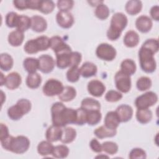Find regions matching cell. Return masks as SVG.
Returning a JSON list of instances; mask_svg holds the SVG:
<instances>
[{
    "mask_svg": "<svg viewBox=\"0 0 159 159\" xmlns=\"http://www.w3.org/2000/svg\"><path fill=\"white\" fill-rule=\"evenodd\" d=\"M52 120L54 125L65 127L69 124H75L76 119V110L66 107L62 102H57L51 107Z\"/></svg>",
    "mask_w": 159,
    "mask_h": 159,
    "instance_id": "obj_1",
    "label": "cell"
},
{
    "mask_svg": "<svg viewBox=\"0 0 159 159\" xmlns=\"http://www.w3.org/2000/svg\"><path fill=\"white\" fill-rule=\"evenodd\" d=\"M2 147L16 154H22L27 152L30 147L29 139L24 135H19L16 137L8 135L1 139Z\"/></svg>",
    "mask_w": 159,
    "mask_h": 159,
    "instance_id": "obj_2",
    "label": "cell"
},
{
    "mask_svg": "<svg viewBox=\"0 0 159 159\" xmlns=\"http://www.w3.org/2000/svg\"><path fill=\"white\" fill-rule=\"evenodd\" d=\"M128 23L127 16L122 12L115 13L111 18L110 27L107 31V37L110 40H117Z\"/></svg>",
    "mask_w": 159,
    "mask_h": 159,
    "instance_id": "obj_3",
    "label": "cell"
},
{
    "mask_svg": "<svg viewBox=\"0 0 159 159\" xmlns=\"http://www.w3.org/2000/svg\"><path fill=\"white\" fill-rule=\"evenodd\" d=\"M154 54L152 50L142 46L139 51L140 68L145 73H151L156 70L157 63L154 58Z\"/></svg>",
    "mask_w": 159,
    "mask_h": 159,
    "instance_id": "obj_4",
    "label": "cell"
},
{
    "mask_svg": "<svg viewBox=\"0 0 159 159\" xmlns=\"http://www.w3.org/2000/svg\"><path fill=\"white\" fill-rule=\"evenodd\" d=\"M157 101V94L153 91H148L138 96L135 101V105L137 109H148Z\"/></svg>",
    "mask_w": 159,
    "mask_h": 159,
    "instance_id": "obj_5",
    "label": "cell"
},
{
    "mask_svg": "<svg viewBox=\"0 0 159 159\" xmlns=\"http://www.w3.org/2000/svg\"><path fill=\"white\" fill-rule=\"evenodd\" d=\"M96 56L104 61H112L116 57V50L114 47L107 43L99 44L96 50Z\"/></svg>",
    "mask_w": 159,
    "mask_h": 159,
    "instance_id": "obj_6",
    "label": "cell"
},
{
    "mask_svg": "<svg viewBox=\"0 0 159 159\" xmlns=\"http://www.w3.org/2000/svg\"><path fill=\"white\" fill-rule=\"evenodd\" d=\"M64 86L62 83L56 79H49L43 86V93L47 96H55L59 95L62 92Z\"/></svg>",
    "mask_w": 159,
    "mask_h": 159,
    "instance_id": "obj_7",
    "label": "cell"
},
{
    "mask_svg": "<svg viewBox=\"0 0 159 159\" xmlns=\"http://www.w3.org/2000/svg\"><path fill=\"white\" fill-rule=\"evenodd\" d=\"M116 88L120 92L128 93L131 88V79L129 75L120 70L117 71L114 76Z\"/></svg>",
    "mask_w": 159,
    "mask_h": 159,
    "instance_id": "obj_8",
    "label": "cell"
},
{
    "mask_svg": "<svg viewBox=\"0 0 159 159\" xmlns=\"http://www.w3.org/2000/svg\"><path fill=\"white\" fill-rule=\"evenodd\" d=\"M50 48L53 50L56 56L71 52V47L60 37L57 35L50 38Z\"/></svg>",
    "mask_w": 159,
    "mask_h": 159,
    "instance_id": "obj_9",
    "label": "cell"
},
{
    "mask_svg": "<svg viewBox=\"0 0 159 159\" xmlns=\"http://www.w3.org/2000/svg\"><path fill=\"white\" fill-rule=\"evenodd\" d=\"M39 70L43 73L52 72L55 67V62L53 57L49 55H42L38 58Z\"/></svg>",
    "mask_w": 159,
    "mask_h": 159,
    "instance_id": "obj_10",
    "label": "cell"
},
{
    "mask_svg": "<svg viewBox=\"0 0 159 159\" xmlns=\"http://www.w3.org/2000/svg\"><path fill=\"white\" fill-rule=\"evenodd\" d=\"M56 20L59 26L63 29H69L74 24V17L69 11H59L56 16Z\"/></svg>",
    "mask_w": 159,
    "mask_h": 159,
    "instance_id": "obj_11",
    "label": "cell"
},
{
    "mask_svg": "<svg viewBox=\"0 0 159 159\" xmlns=\"http://www.w3.org/2000/svg\"><path fill=\"white\" fill-rule=\"evenodd\" d=\"M88 93L94 97H101L106 91V86L101 81L91 80L88 84Z\"/></svg>",
    "mask_w": 159,
    "mask_h": 159,
    "instance_id": "obj_12",
    "label": "cell"
},
{
    "mask_svg": "<svg viewBox=\"0 0 159 159\" xmlns=\"http://www.w3.org/2000/svg\"><path fill=\"white\" fill-rule=\"evenodd\" d=\"M153 22L152 19L147 16H139L135 21L136 28L142 33H147L152 28Z\"/></svg>",
    "mask_w": 159,
    "mask_h": 159,
    "instance_id": "obj_13",
    "label": "cell"
},
{
    "mask_svg": "<svg viewBox=\"0 0 159 159\" xmlns=\"http://www.w3.org/2000/svg\"><path fill=\"white\" fill-rule=\"evenodd\" d=\"M116 112L121 122H126L130 120L133 116V109L127 104H121L118 106Z\"/></svg>",
    "mask_w": 159,
    "mask_h": 159,
    "instance_id": "obj_14",
    "label": "cell"
},
{
    "mask_svg": "<svg viewBox=\"0 0 159 159\" xmlns=\"http://www.w3.org/2000/svg\"><path fill=\"white\" fill-rule=\"evenodd\" d=\"M21 82V76L17 72H11L6 76L4 85L9 89L13 90L18 88Z\"/></svg>",
    "mask_w": 159,
    "mask_h": 159,
    "instance_id": "obj_15",
    "label": "cell"
},
{
    "mask_svg": "<svg viewBox=\"0 0 159 159\" xmlns=\"http://www.w3.org/2000/svg\"><path fill=\"white\" fill-rule=\"evenodd\" d=\"M30 28L36 32H43L47 28V22L43 17L35 15L31 17Z\"/></svg>",
    "mask_w": 159,
    "mask_h": 159,
    "instance_id": "obj_16",
    "label": "cell"
},
{
    "mask_svg": "<svg viewBox=\"0 0 159 159\" xmlns=\"http://www.w3.org/2000/svg\"><path fill=\"white\" fill-rule=\"evenodd\" d=\"M62 132L63 129H61V127L52 125L50 126L46 131V139L50 142H54L58 140H60L62 135Z\"/></svg>",
    "mask_w": 159,
    "mask_h": 159,
    "instance_id": "obj_17",
    "label": "cell"
},
{
    "mask_svg": "<svg viewBox=\"0 0 159 159\" xmlns=\"http://www.w3.org/2000/svg\"><path fill=\"white\" fill-rule=\"evenodd\" d=\"M120 121L116 111L108 112L104 118V125L110 129H116Z\"/></svg>",
    "mask_w": 159,
    "mask_h": 159,
    "instance_id": "obj_18",
    "label": "cell"
},
{
    "mask_svg": "<svg viewBox=\"0 0 159 159\" xmlns=\"http://www.w3.org/2000/svg\"><path fill=\"white\" fill-rule=\"evenodd\" d=\"M140 41L139 34L134 30H129L125 34L124 37V45L129 48L136 47Z\"/></svg>",
    "mask_w": 159,
    "mask_h": 159,
    "instance_id": "obj_19",
    "label": "cell"
},
{
    "mask_svg": "<svg viewBox=\"0 0 159 159\" xmlns=\"http://www.w3.org/2000/svg\"><path fill=\"white\" fill-rule=\"evenodd\" d=\"M97 71L98 68L96 65L89 61L84 63L80 68L81 75L86 78L95 76L97 73Z\"/></svg>",
    "mask_w": 159,
    "mask_h": 159,
    "instance_id": "obj_20",
    "label": "cell"
},
{
    "mask_svg": "<svg viewBox=\"0 0 159 159\" xmlns=\"http://www.w3.org/2000/svg\"><path fill=\"white\" fill-rule=\"evenodd\" d=\"M24 39V32L16 29L11 32L8 35V42L12 47L20 46Z\"/></svg>",
    "mask_w": 159,
    "mask_h": 159,
    "instance_id": "obj_21",
    "label": "cell"
},
{
    "mask_svg": "<svg viewBox=\"0 0 159 159\" xmlns=\"http://www.w3.org/2000/svg\"><path fill=\"white\" fill-rule=\"evenodd\" d=\"M26 114L24 110L17 102L11 106L7 110L8 117L13 120H18L21 119L24 115Z\"/></svg>",
    "mask_w": 159,
    "mask_h": 159,
    "instance_id": "obj_22",
    "label": "cell"
},
{
    "mask_svg": "<svg viewBox=\"0 0 159 159\" xmlns=\"http://www.w3.org/2000/svg\"><path fill=\"white\" fill-rule=\"evenodd\" d=\"M81 107L86 111H100V102L91 98H86L81 102Z\"/></svg>",
    "mask_w": 159,
    "mask_h": 159,
    "instance_id": "obj_23",
    "label": "cell"
},
{
    "mask_svg": "<svg viewBox=\"0 0 159 159\" xmlns=\"http://www.w3.org/2000/svg\"><path fill=\"white\" fill-rule=\"evenodd\" d=\"M142 8V3L140 1L132 0L127 2L125 9L127 14L131 16L136 15L139 14Z\"/></svg>",
    "mask_w": 159,
    "mask_h": 159,
    "instance_id": "obj_24",
    "label": "cell"
},
{
    "mask_svg": "<svg viewBox=\"0 0 159 159\" xmlns=\"http://www.w3.org/2000/svg\"><path fill=\"white\" fill-rule=\"evenodd\" d=\"M96 137L102 139L106 137H112L117 134L116 129H110L105 125H101L96 128L94 131Z\"/></svg>",
    "mask_w": 159,
    "mask_h": 159,
    "instance_id": "obj_25",
    "label": "cell"
},
{
    "mask_svg": "<svg viewBox=\"0 0 159 159\" xmlns=\"http://www.w3.org/2000/svg\"><path fill=\"white\" fill-rule=\"evenodd\" d=\"M76 96V89L70 86H65L62 92L58 95V98L63 102H69L72 101Z\"/></svg>",
    "mask_w": 159,
    "mask_h": 159,
    "instance_id": "obj_26",
    "label": "cell"
},
{
    "mask_svg": "<svg viewBox=\"0 0 159 159\" xmlns=\"http://www.w3.org/2000/svg\"><path fill=\"white\" fill-rule=\"evenodd\" d=\"M152 112L148 109H138L136 112V119L140 124L148 123L152 119Z\"/></svg>",
    "mask_w": 159,
    "mask_h": 159,
    "instance_id": "obj_27",
    "label": "cell"
},
{
    "mask_svg": "<svg viewBox=\"0 0 159 159\" xmlns=\"http://www.w3.org/2000/svg\"><path fill=\"white\" fill-rule=\"evenodd\" d=\"M76 137V131L75 129L71 127H65L63 129L62 135L60 141L63 143H69L72 142Z\"/></svg>",
    "mask_w": 159,
    "mask_h": 159,
    "instance_id": "obj_28",
    "label": "cell"
},
{
    "mask_svg": "<svg viewBox=\"0 0 159 159\" xmlns=\"http://www.w3.org/2000/svg\"><path fill=\"white\" fill-rule=\"evenodd\" d=\"M23 66L29 74L36 73V71L39 69L38 59L32 57L26 58L23 61Z\"/></svg>",
    "mask_w": 159,
    "mask_h": 159,
    "instance_id": "obj_29",
    "label": "cell"
},
{
    "mask_svg": "<svg viewBox=\"0 0 159 159\" xmlns=\"http://www.w3.org/2000/svg\"><path fill=\"white\" fill-rule=\"evenodd\" d=\"M14 64V60L12 57L7 53H3L0 56V68L2 71H7L10 70Z\"/></svg>",
    "mask_w": 159,
    "mask_h": 159,
    "instance_id": "obj_30",
    "label": "cell"
},
{
    "mask_svg": "<svg viewBox=\"0 0 159 159\" xmlns=\"http://www.w3.org/2000/svg\"><path fill=\"white\" fill-rule=\"evenodd\" d=\"M71 52L62 53L56 56L57 57L56 65L58 68L60 69H65L68 66H70V65H71L70 57H71Z\"/></svg>",
    "mask_w": 159,
    "mask_h": 159,
    "instance_id": "obj_31",
    "label": "cell"
},
{
    "mask_svg": "<svg viewBox=\"0 0 159 159\" xmlns=\"http://www.w3.org/2000/svg\"><path fill=\"white\" fill-rule=\"evenodd\" d=\"M135 63L132 59H125L120 64V70L129 76L132 75L136 71Z\"/></svg>",
    "mask_w": 159,
    "mask_h": 159,
    "instance_id": "obj_32",
    "label": "cell"
},
{
    "mask_svg": "<svg viewBox=\"0 0 159 159\" xmlns=\"http://www.w3.org/2000/svg\"><path fill=\"white\" fill-rule=\"evenodd\" d=\"M42 82V77L37 73H30L26 78V84L30 89H36L39 87Z\"/></svg>",
    "mask_w": 159,
    "mask_h": 159,
    "instance_id": "obj_33",
    "label": "cell"
},
{
    "mask_svg": "<svg viewBox=\"0 0 159 159\" xmlns=\"http://www.w3.org/2000/svg\"><path fill=\"white\" fill-rule=\"evenodd\" d=\"M54 146L48 140L40 142L37 146V152L42 156H47L52 155Z\"/></svg>",
    "mask_w": 159,
    "mask_h": 159,
    "instance_id": "obj_34",
    "label": "cell"
},
{
    "mask_svg": "<svg viewBox=\"0 0 159 159\" xmlns=\"http://www.w3.org/2000/svg\"><path fill=\"white\" fill-rule=\"evenodd\" d=\"M86 112V123L89 125H96L101 121L102 114L100 111H90Z\"/></svg>",
    "mask_w": 159,
    "mask_h": 159,
    "instance_id": "obj_35",
    "label": "cell"
},
{
    "mask_svg": "<svg viewBox=\"0 0 159 159\" xmlns=\"http://www.w3.org/2000/svg\"><path fill=\"white\" fill-rule=\"evenodd\" d=\"M31 27V18L25 15H20L19 17L17 29L24 32Z\"/></svg>",
    "mask_w": 159,
    "mask_h": 159,
    "instance_id": "obj_36",
    "label": "cell"
},
{
    "mask_svg": "<svg viewBox=\"0 0 159 159\" xmlns=\"http://www.w3.org/2000/svg\"><path fill=\"white\" fill-rule=\"evenodd\" d=\"M69 154V148L65 145H59L54 147L52 155L57 158H66Z\"/></svg>",
    "mask_w": 159,
    "mask_h": 159,
    "instance_id": "obj_37",
    "label": "cell"
},
{
    "mask_svg": "<svg viewBox=\"0 0 159 159\" xmlns=\"http://www.w3.org/2000/svg\"><path fill=\"white\" fill-rule=\"evenodd\" d=\"M110 14L109 9L108 7L104 4L101 3L96 6V8L94 11V14L100 20L106 19Z\"/></svg>",
    "mask_w": 159,
    "mask_h": 159,
    "instance_id": "obj_38",
    "label": "cell"
},
{
    "mask_svg": "<svg viewBox=\"0 0 159 159\" xmlns=\"http://www.w3.org/2000/svg\"><path fill=\"white\" fill-rule=\"evenodd\" d=\"M80 68L78 66H71L66 72V78L69 82H77L80 77Z\"/></svg>",
    "mask_w": 159,
    "mask_h": 159,
    "instance_id": "obj_39",
    "label": "cell"
},
{
    "mask_svg": "<svg viewBox=\"0 0 159 159\" xmlns=\"http://www.w3.org/2000/svg\"><path fill=\"white\" fill-rule=\"evenodd\" d=\"M152 84V80L150 78L147 76H142L137 80L136 86L139 91H144L150 89Z\"/></svg>",
    "mask_w": 159,
    "mask_h": 159,
    "instance_id": "obj_40",
    "label": "cell"
},
{
    "mask_svg": "<svg viewBox=\"0 0 159 159\" xmlns=\"http://www.w3.org/2000/svg\"><path fill=\"white\" fill-rule=\"evenodd\" d=\"M55 3L52 1H41L39 11L45 14L51 13L55 8Z\"/></svg>",
    "mask_w": 159,
    "mask_h": 159,
    "instance_id": "obj_41",
    "label": "cell"
},
{
    "mask_svg": "<svg viewBox=\"0 0 159 159\" xmlns=\"http://www.w3.org/2000/svg\"><path fill=\"white\" fill-rule=\"evenodd\" d=\"M101 145L102 151L109 155H114L118 151V145L115 142L107 141L103 142Z\"/></svg>",
    "mask_w": 159,
    "mask_h": 159,
    "instance_id": "obj_42",
    "label": "cell"
},
{
    "mask_svg": "<svg viewBox=\"0 0 159 159\" xmlns=\"http://www.w3.org/2000/svg\"><path fill=\"white\" fill-rule=\"evenodd\" d=\"M24 51L29 54H34L39 52L37 43L35 39H30L26 42L24 47Z\"/></svg>",
    "mask_w": 159,
    "mask_h": 159,
    "instance_id": "obj_43",
    "label": "cell"
},
{
    "mask_svg": "<svg viewBox=\"0 0 159 159\" xmlns=\"http://www.w3.org/2000/svg\"><path fill=\"white\" fill-rule=\"evenodd\" d=\"M37 43L39 51L47 50L50 47V39L47 36L41 35L35 39Z\"/></svg>",
    "mask_w": 159,
    "mask_h": 159,
    "instance_id": "obj_44",
    "label": "cell"
},
{
    "mask_svg": "<svg viewBox=\"0 0 159 159\" xmlns=\"http://www.w3.org/2000/svg\"><path fill=\"white\" fill-rule=\"evenodd\" d=\"M19 15L15 12H9L6 16V24L8 27L14 28L17 27Z\"/></svg>",
    "mask_w": 159,
    "mask_h": 159,
    "instance_id": "obj_45",
    "label": "cell"
},
{
    "mask_svg": "<svg viewBox=\"0 0 159 159\" xmlns=\"http://www.w3.org/2000/svg\"><path fill=\"white\" fill-rule=\"evenodd\" d=\"M122 98V94L116 90H109L105 95V99L107 102H114L120 101Z\"/></svg>",
    "mask_w": 159,
    "mask_h": 159,
    "instance_id": "obj_46",
    "label": "cell"
},
{
    "mask_svg": "<svg viewBox=\"0 0 159 159\" xmlns=\"http://www.w3.org/2000/svg\"><path fill=\"white\" fill-rule=\"evenodd\" d=\"M142 46L150 49L154 53H156L158 51V49H159L158 41L156 39H147L146 41H145L143 43Z\"/></svg>",
    "mask_w": 159,
    "mask_h": 159,
    "instance_id": "obj_47",
    "label": "cell"
},
{
    "mask_svg": "<svg viewBox=\"0 0 159 159\" xmlns=\"http://www.w3.org/2000/svg\"><path fill=\"white\" fill-rule=\"evenodd\" d=\"M76 110V119L75 124L83 125L86 123L87 112L83 108H78Z\"/></svg>",
    "mask_w": 159,
    "mask_h": 159,
    "instance_id": "obj_48",
    "label": "cell"
},
{
    "mask_svg": "<svg viewBox=\"0 0 159 159\" xmlns=\"http://www.w3.org/2000/svg\"><path fill=\"white\" fill-rule=\"evenodd\" d=\"M129 158L130 159H144L146 158L147 155L145 152L140 148H134L129 153Z\"/></svg>",
    "mask_w": 159,
    "mask_h": 159,
    "instance_id": "obj_49",
    "label": "cell"
},
{
    "mask_svg": "<svg viewBox=\"0 0 159 159\" xmlns=\"http://www.w3.org/2000/svg\"><path fill=\"white\" fill-rule=\"evenodd\" d=\"M74 5V1L72 0H59L57 1V7L60 11H68Z\"/></svg>",
    "mask_w": 159,
    "mask_h": 159,
    "instance_id": "obj_50",
    "label": "cell"
},
{
    "mask_svg": "<svg viewBox=\"0 0 159 159\" xmlns=\"http://www.w3.org/2000/svg\"><path fill=\"white\" fill-rule=\"evenodd\" d=\"M82 56L81 54L78 52H71V57H70V61L71 66H78V65L80 63L81 61Z\"/></svg>",
    "mask_w": 159,
    "mask_h": 159,
    "instance_id": "obj_51",
    "label": "cell"
},
{
    "mask_svg": "<svg viewBox=\"0 0 159 159\" xmlns=\"http://www.w3.org/2000/svg\"><path fill=\"white\" fill-rule=\"evenodd\" d=\"M89 146H90L91 149L96 153H100L102 151L101 144L96 139H93L90 141Z\"/></svg>",
    "mask_w": 159,
    "mask_h": 159,
    "instance_id": "obj_52",
    "label": "cell"
},
{
    "mask_svg": "<svg viewBox=\"0 0 159 159\" xmlns=\"http://www.w3.org/2000/svg\"><path fill=\"white\" fill-rule=\"evenodd\" d=\"M13 4L14 7L19 10L23 11L28 9V0H15Z\"/></svg>",
    "mask_w": 159,
    "mask_h": 159,
    "instance_id": "obj_53",
    "label": "cell"
},
{
    "mask_svg": "<svg viewBox=\"0 0 159 159\" xmlns=\"http://www.w3.org/2000/svg\"><path fill=\"white\" fill-rule=\"evenodd\" d=\"M150 16L152 18L156 20H159V6H154L150 9Z\"/></svg>",
    "mask_w": 159,
    "mask_h": 159,
    "instance_id": "obj_54",
    "label": "cell"
},
{
    "mask_svg": "<svg viewBox=\"0 0 159 159\" xmlns=\"http://www.w3.org/2000/svg\"><path fill=\"white\" fill-rule=\"evenodd\" d=\"M40 0H28V9L39 10Z\"/></svg>",
    "mask_w": 159,
    "mask_h": 159,
    "instance_id": "obj_55",
    "label": "cell"
},
{
    "mask_svg": "<svg viewBox=\"0 0 159 159\" xmlns=\"http://www.w3.org/2000/svg\"><path fill=\"white\" fill-rule=\"evenodd\" d=\"M0 129H1V132H0V140H1L6 137L9 134L8 128L6 126V125H5L4 124L1 123Z\"/></svg>",
    "mask_w": 159,
    "mask_h": 159,
    "instance_id": "obj_56",
    "label": "cell"
},
{
    "mask_svg": "<svg viewBox=\"0 0 159 159\" xmlns=\"http://www.w3.org/2000/svg\"><path fill=\"white\" fill-rule=\"evenodd\" d=\"M89 4H91L92 6H98L99 4L103 2L102 1H88Z\"/></svg>",
    "mask_w": 159,
    "mask_h": 159,
    "instance_id": "obj_57",
    "label": "cell"
},
{
    "mask_svg": "<svg viewBox=\"0 0 159 159\" xmlns=\"http://www.w3.org/2000/svg\"><path fill=\"white\" fill-rule=\"evenodd\" d=\"M5 80H6V77L4 76L3 73L2 72H1V86H2L5 84Z\"/></svg>",
    "mask_w": 159,
    "mask_h": 159,
    "instance_id": "obj_58",
    "label": "cell"
},
{
    "mask_svg": "<svg viewBox=\"0 0 159 159\" xmlns=\"http://www.w3.org/2000/svg\"><path fill=\"white\" fill-rule=\"evenodd\" d=\"M1 99H2V101H1V104H2V103H3V101H4V100L6 99V98H3V96H4V93H3V91H1Z\"/></svg>",
    "mask_w": 159,
    "mask_h": 159,
    "instance_id": "obj_59",
    "label": "cell"
},
{
    "mask_svg": "<svg viewBox=\"0 0 159 159\" xmlns=\"http://www.w3.org/2000/svg\"><path fill=\"white\" fill-rule=\"evenodd\" d=\"M101 157H104V158H109L108 156H106V155H98L97 156L96 158H101Z\"/></svg>",
    "mask_w": 159,
    "mask_h": 159,
    "instance_id": "obj_60",
    "label": "cell"
}]
</instances>
